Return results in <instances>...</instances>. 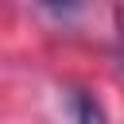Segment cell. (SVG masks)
Segmentation results:
<instances>
[{"label":"cell","instance_id":"cell-1","mask_svg":"<svg viewBox=\"0 0 124 124\" xmlns=\"http://www.w3.org/2000/svg\"><path fill=\"white\" fill-rule=\"evenodd\" d=\"M70 112H74V124H108L101 101L85 89H70Z\"/></svg>","mask_w":124,"mask_h":124},{"label":"cell","instance_id":"cell-2","mask_svg":"<svg viewBox=\"0 0 124 124\" xmlns=\"http://www.w3.org/2000/svg\"><path fill=\"white\" fill-rule=\"evenodd\" d=\"M116 27H120V46H124V8H116Z\"/></svg>","mask_w":124,"mask_h":124}]
</instances>
